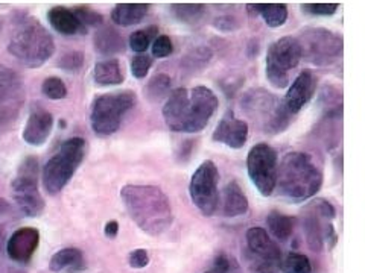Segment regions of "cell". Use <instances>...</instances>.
<instances>
[{
  "instance_id": "cell-1",
  "label": "cell",
  "mask_w": 365,
  "mask_h": 273,
  "mask_svg": "<svg viewBox=\"0 0 365 273\" xmlns=\"http://www.w3.org/2000/svg\"><path fill=\"white\" fill-rule=\"evenodd\" d=\"M218 105L220 100L209 87L177 88L166 97L163 119L166 127L174 132H201L209 124Z\"/></svg>"
},
{
  "instance_id": "cell-2",
  "label": "cell",
  "mask_w": 365,
  "mask_h": 273,
  "mask_svg": "<svg viewBox=\"0 0 365 273\" xmlns=\"http://www.w3.org/2000/svg\"><path fill=\"white\" fill-rule=\"evenodd\" d=\"M120 199L131 220L153 237L165 234L174 222L173 205L157 186L128 184L122 187Z\"/></svg>"
},
{
  "instance_id": "cell-3",
  "label": "cell",
  "mask_w": 365,
  "mask_h": 273,
  "mask_svg": "<svg viewBox=\"0 0 365 273\" xmlns=\"http://www.w3.org/2000/svg\"><path fill=\"white\" fill-rule=\"evenodd\" d=\"M8 52L25 67L37 68L53 56L55 41L37 18L20 14L9 33Z\"/></svg>"
},
{
  "instance_id": "cell-4",
  "label": "cell",
  "mask_w": 365,
  "mask_h": 273,
  "mask_svg": "<svg viewBox=\"0 0 365 273\" xmlns=\"http://www.w3.org/2000/svg\"><path fill=\"white\" fill-rule=\"evenodd\" d=\"M323 186V173L311 155L289 152L282 158L277 167V184L280 195L291 200L303 202L314 198Z\"/></svg>"
},
{
  "instance_id": "cell-5",
  "label": "cell",
  "mask_w": 365,
  "mask_h": 273,
  "mask_svg": "<svg viewBox=\"0 0 365 273\" xmlns=\"http://www.w3.org/2000/svg\"><path fill=\"white\" fill-rule=\"evenodd\" d=\"M84 158L86 140L81 136H73L61 143L43 167L41 181L46 193L51 196L61 193L76 173L78 167L83 164Z\"/></svg>"
},
{
  "instance_id": "cell-6",
  "label": "cell",
  "mask_w": 365,
  "mask_h": 273,
  "mask_svg": "<svg viewBox=\"0 0 365 273\" xmlns=\"http://www.w3.org/2000/svg\"><path fill=\"white\" fill-rule=\"evenodd\" d=\"M242 109L265 134H280L289 127L292 120L283 100H279L264 88L248 91L242 99Z\"/></svg>"
},
{
  "instance_id": "cell-7",
  "label": "cell",
  "mask_w": 365,
  "mask_h": 273,
  "mask_svg": "<svg viewBox=\"0 0 365 273\" xmlns=\"http://www.w3.org/2000/svg\"><path fill=\"white\" fill-rule=\"evenodd\" d=\"M135 105L133 91H116L98 96L90 108V127L99 136H110L120 128L125 114Z\"/></svg>"
},
{
  "instance_id": "cell-8",
  "label": "cell",
  "mask_w": 365,
  "mask_h": 273,
  "mask_svg": "<svg viewBox=\"0 0 365 273\" xmlns=\"http://www.w3.org/2000/svg\"><path fill=\"white\" fill-rule=\"evenodd\" d=\"M302 58L314 65H330L342 56V37L326 28H306L297 38Z\"/></svg>"
},
{
  "instance_id": "cell-9",
  "label": "cell",
  "mask_w": 365,
  "mask_h": 273,
  "mask_svg": "<svg viewBox=\"0 0 365 273\" xmlns=\"http://www.w3.org/2000/svg\"><path fill=\"white\" fill-rule=\"evenodd\" d=\"M335 215V207L326 199H317L304 208L302 219L303 231L307 246L314 252H322L324 242H332V246L336 243V234L332 225Z\"/></svg>"
},
{
  "instance_id": "cell-10",
  "label": "cell",
  "mask_w": 365,
  "mask_h": 273,
  "mask_svg": "<svg viewBox=\"0 0 365 273\" xmlns=\"http://www.w3.org/2000/svg\"><path fill=\"white\" fill-rule=\"evenodd\" d=\"M14 202L26 218H38L44 211V199L38 191V161L28 156L21 163L17 176L11 182Z\"/></svg>"
},
{
  "instance_id": "cell-11",
  "label": "cell",
  "mask_w": 365,
  "mask_h": 273,
  "mask_svg": "<svg viewBox=\"0 0 365 273\" xmlns=\"http://www.w3.org/2000/svg\"><path fill=\"white\" fill-rule=\"evenodd\" d=\"M302 49L295 37H282L267 52V79L274 88L289 85V72L300 64Z\"/></svg>"
},
{
  "instance_id": "cell-12",
  "label": "cell",
  "mask_w": 365,
  "mask_h": 273,
  "mask_svg": "<svg viewBox=\"0 0 365 273\" xmlns=\"http://www.w3.org/2000/svg\"><path fill=\"white\" fill-rule=\"evenodd\" d=\"M220 172L218 167L210 159L200 164V167L193 172L189 182V195L190 200L200 213L205 218L212 215L218 210L220 203Z\"/></svg>"
},
{
  "instance_id": "cell-13",
  "label": "cell",
  "mask_w": 365,
  "mask_h": 273,
  "mask_svg": "<svg viewBox=\"0 0 365 273\" xmlns=\"http://www.w3.org/2000/svg\"><path fill=\"white\" fill-rule=\"evenodd\" d=\"M277 152L267 143L253 146L247 156V170L253 186L262 196H271L277 184Z\"/></svg>"
},
{
  "instance_id": "cell-14",
  "label": "cell",
  "mask_w": 365,
  "mask_h": 273,
  "mask_svg": "<svg viewBox=\"0 0 365 273\" xmlns=\"http://www.w3.org/2000/svg\"><path fill=\"white\" fill-rule=\"evenodd\" d=\"M248 123L236 119L233 111H227L221 122L216 124L212 139L216 143L230 147V149H242L248 140Z\"/></svg>"
},
{
  "instance_id": "cell-15",
  "label": "cell",
  "mask_w": 365,
  "mask_h": 273,
  "mask_svg": "<svg viewBox=\"0 0 365 273\" xmlns=\"http://www.w3.org/2000/svg\"><path fill=\"white\" fill-rule=\"evenodd\" d=\"M40 245V232L32 226L19 228L6 242V254L16 263L26 264L37 252Z\"/></svg>"
},
{
  "instance_id": "cell-16",
  "label": "cell",
  "mask_w": 365,
  "mask_h": 273,
  "mask_svg": "<svg viewBox=\"0 0 365 273\" xmlns=\"http://www.w3.org/2000/svg\"><path fill=\"white\" fill-rule=\"evenodd\" d=\"M317 90V76L311 70H303L299 76L294 79L289 85L288 93L283 99V104L289 111L291 116L299 114L315 95Z\"/></svg>"
},
{
  "instance_id": "cell-17",
  "label": "cell",
  "mask_w": 365,
  "mask_h": 273,
  "mask_svg": "<svg viewBox=\"0 0 365 273\" xmlns=\"http://www.w3.org/2000/svg\"><path fill=\"white\" fill-rule=\"evenodd\" d=\"M53 116L46 109H34L26 120L25 128L21 132V139L32 147L43 146L52 134Z\"/></svg>"
},
{
  "instance_id": "cell-18",
  "label": "cell",
  "mask_w": 365,
  "mask_h": 273,
  "mask_svg": "<svg viewBox=\"0 0 365 273\" xmlns=\"http://www.w3.org/2000/svg\"><path fill=\"white\" fill-rule=\"evenodd\" d=\"M247 246L248 249L262 258L265 263L277 264L282 261V250L277 243L272 240L268 232L260 226H253L247 231Z\"/></svg>"
},
{
  "instance_id": "cell-19",
  "label": "cell",
  "mask_w": 365,
  "mask_h": 273,
  "mask_svg": "<svg viewBox=\"0 0 365 273\" xmlns=\"http://www.w3.org/2000/svg\"><path fill=\"white\" fill-rule=\"evenodd\" d=\"M48 20L53 31L66 37L76 36V33H84L87 31L81 23H79L76 16L73 14V11L64 6L51 8L48 13Z\"/></svg>"
},
{
  "instance_id": "cell-20",
  "label": "cell",
  "mask_w": 365,
  "mask_h": 273,
  "mask_svg": "<svg viewBox=\"0 0 365 273\" xmlns=\"http://www.w3.org/2000/svg\"><path fill=\"white\" fill-rule=\"evenodd\" d=\"M250 203L245 193L236 181H230L224 188V202L222 213L225 218H237L248 213Z\"/></svg>"
},
{
  "instance_id": "cell-21",
  "label": "cell",
  "mask_w": 365,
  "mask_h": 273,
  "mask_svg": "<svg viewBox=\"0 0 365 273\" xmlns=\"http://www.w3.org/2000/svg\"><path fill=\"white\" fill-rule=\"evenodd\" d=\"M93 43L96 52L104 56H113L125 50L123 37L120 36L119 31L111 26H102L101 29H98Z\"/></svg>"
},
{
  "instance_id": "cell-22",
  "label": "cell",
  "mask_w": 365,
  "mask_h": 273,
  "mask_svg": "<svg viewBox=\"0 0 365 273\" xmlns=\"http://www.w3.org/2000/svg\"><path fill=\"white\" fill-rule=\"evenodd\" d=\"M150 11L148 4H118L111 11V20L114 25L128 28L140 23Z\"/></svg>"
},
{
  "instance_id": "cell-23",
  "label": "cell",
  "mask_w": 365,
  "mask_h": 273,
  "mask_svg": "<svg viewBox=\"0 0 365 273\" xmlns=\"http://www.w3.org/2000/svg\"><path fill=\"white\" fill-rule=\"evenodd\" d=\"M93 81L98 87H114L123 82V72L116 58H108L95 64Z\"/></svg>"
},
{
  "instance_id": "cell-24",
  "label": "cell",
  "mask_w": 365,
  "mask_h": 273,
  "mask_svg": "<svg viewBox=\"0 0 365 273\" xmlns=\"http://www.w3.org/2000/svg\"><path fill=\"white\" fill-rule=\"evenodd\" d=\"M247 8L264 18L269 28H280L288 20V6L284 4H250Z\"/></svg>"
},
{
  "instance_id": "cell-25",
  "label": "cell",
  "mask_w": 365,
  "mask_h": 273,
  "mask_svg": "<svg viewBox=\"0 0 365 273\" xmlns=\"http://www.w3.org/2000/svg\"><path fill=\"white\" fill-rule=\"evenodd\" d=\"M84 266L83 252L76 247H66L53 254L49 263V269L55 273L66 270H78Z\"/></svg>"
},
{
  "instance_id": "cell-26",
  "label": "cell",
  "mask_w": 365,
  "mask_h": 273,
  "mask_svg": "<svg viewBox=\"0 0 365 273\" xmlns=\"http://www.w3.org/2000/svg\"><path fill=\"white\" fill-rule=\"evenodd\" d=\"M297 219L292 215L283 214L280 211H271L267 218V225L269 232L277 238L279 242H288L294 234Z\"/></svg>"
},
{
  "instance_id": "cell-27",
  "label": "cell",
  "mask_w": 365,
  "mask_h": 273,
  "mask_svg": "<svg viewBox=\"0 0 365 273\" xmlns=\"http://www.w3.org/2000/svg\"><path fill=\"white\" fill-rule=\"evenodd\" d=\"M21 93L20 76L11 68L0 64V105L14 100Z\"/></svg>"
},
{
  "instance_id": "cell-28",
  "label": "cell",
  "mask_w": 365,
  "mask_h": 273,
  "mask_svg": "<svg viewBox=\"0 0 365 273\" xmlns=\"http://www.w3.org/2000/svg\"><path fill=\"white\" fill-rule=\"evenodd\" d=\"M175 18L186 25H198L205 16V5L202 4H175L170 6Z\"/></svg>"
},
{
  "instance_id": "cell-29",
  "label": "cell",
  "mask_w": 365,
  "mask_h": 273,
  "mask_svg": "<svg viewBox=\"0 0 365 273\" xmlns=\"http://www.w3.org/2000/svg\"><path fill=\"white\" fill-rule=\"evenodd\" d=\"M170 85H173L170 77L165 73H158L153 76L150 79V82L145 87L146 97L153 102L162 100L163 97H168L170 95Z\"/></svg>"
},
{
  "instance_id": "cell-30",
  "label": "cell",
  "mask_w": 365,
  "mask_h": 273,
  "mask_svg": "<svg viewBox=\"0 0 365 273\" xmlns=\"http://www.w3.org/2000/svg\"><path fill=\"white\" fill-rule=\"evenodd\" d=\"M158 37V29L155 26H150L145 28L140 31H135L130 36V48L131 50H134L135 53L143 55L148 49L151 48L153 41Z\"/></svg>"
},
{
  "instance_id": "cell-31",
  "label": "cell",
  "mask_w": 365,
  "mask_h": 273,
  "mask_svg": "<svg viewBox=\"0 0 365 273\" xmlns=\"http://www.w3.org/2000/svg\"><path fill=\"white\" fill-rule=\"evenodd\" d=\"M283 273H314L311 259L303 254L291 252L282 263Z\"/></svg>"
},
{
  "instance_id": "cell-32",
  "label": "cell",
  "mask_w": 365,
  "mask_h": 273,
  "mask_svg": "<svg viewBox=\"0 0 365 273\" xmlns=\"http://www.w3.org/2000/svg\"><path fill=\"white\" fill-rule=\"evenodd\" d=\"M41 93L51 100H61L67 97V87L61 77H46L41 84Z\"/></svg>"
},
{
  "instance_id": "cell-33",
  "label": "cell",
  "mask_w": 365,
  "mask_h": 273,
  "mask_svg": "<svg viewBox=\"0 0 365 273\" xmlns=\"http://www.w3.org/2000/svg\"><path fill=\"white\" fill-rule=\"evenodd\" d=\"M79 23L87 29L91 26H102L104 25V17H102L96 11L88 6H76L72 9Z\"/></svg>"
},
{
  "instance_id": "cell-34",
  "label": "cell",
  "mask_w": 365,
  "mask_h": 273,
  "mask_svg": "<svg viewBox=\"0 0 365 273\" xmlns=\"http://www.w3.org/2000/svg\"><path fill=\"white\" fill-rule=\"evenodd\" d=\"M83 65H84V53L78 50L67 52L58 61V67H61L64 72H79L83 68Z\"/></svg>"
},
{
  "instance_id": "cell-35",
  "label": "cell",
  "mask_w": 365,
  "mask_h": 273,
  "mask_svg": "<svg viewBox=\"0 0 365 273\" xmlns=\"http://www.w3.org/2000/svg\"><path fill=\"white\" fill-rule=\"evenodd\" d=\"M153 63H154V58L150 55H135L130 64L133 76L137 79L146 77L148 72H150V68L153 67Z\"/></svg>"
},
{
  "instance_id": "cell-36",
  "label": "cell",
  "mask_w": 365,
  "mask_h": 273,
  "mask_svg": "<svg viewBox=\"0 0 365 273\" xmlns=\"http://www.w3.org/2000/svg\"><path fill=\"white\" fill-rule=\"evenodd\" d=\"M302 8L307 14L327 17V16H334L338 11L339 5L338 4H303Z\"/></svg>"
},
{
  "instance_id": "cell-37",
  "label": "cell",
  "mask_w": 365,
  "mask_h": 273,
  "mask_svg": "<svg viewBox=\"0 0 365 273\" xmlns=\"http://www.w3.org/2000/svg\"><path fill=\"white\" fill-rule=\"evenodd\" d=\"M173 41H170L168 36H158L151 44L154 58H166V56L173 53Z\"/></svg>"
},
{
  "instance_id": "cell-38",
  "label": "cell",
  "mask_w": 365,
  "mask_h": 273,
  "mask_svg": "<svg viewBox=\"0 0 365 273\" xmlns=\"http://www.w3.org/2000/svg\"><path fill=\"white\" fill-rule=\"evenodd\" d=\"M236 269L235 261L230 259V257H227L225 254H221L215 258L213 266L204 273H233Z\"/></svg>"
},
{
  "instance_id": "cell-39",
  "label": "cell",
  "mask_w": 365,
  "mask_h": 273,
  "mask_svg": "<svg viewBox=\"0 0 365 273\" xmlns=\"http://www.w3.org/2000/svg\"><path fill=\"white\" fill-rule=\"evenodd\" d=\"M130 267L133 269H145L150 263V255H148L146 249H134L128 257Z\"/></svg>"
},
{
  "instance_id": "cell-40",
  "label": "cell",
  "mask_w": 365,
  "mask_h": 273,
  "mask_svg": "<svg viewBox=\"0 0 365 273\" xmlns=\"http://www.w3.org/2000/svg\"><path fill=\"white\" fill-rule=\"evenodd\" d=\"M215 26L218 28V29H221V31H225V32H228V31H236L239 26V23H237V20L235 18V17H230V16H225V17H220V18H216L215 20Z\"/></svg>"
},
{
  "instance_id": "cell-41",
  "label": "cell",
  "mask_w": 365,
  "mask_h": 273,
  "mask_svg": "<svg viewBox=\"0 0 365 273\" xmlns=\"http://www.w3.org/2000/svg\"><path fill=\"white\" fill-rule=\"evenodd\" d=\"M119 232V223L116 220H110L106 223V228H104V234L106 237L108 238H114L118 235Z\"/></svg>"
},
{
  "instance_id": "cell-42",
  "label": "cell",
  "mask_w": 365,
  "mask_h": 273,
  "mask_svg": "<svg viewBox=\"0 0 365 273\" xmlns=\"http://www.w3.org/2000/svg\"><path fill=\"white\" fill-rule=\"evenodd\" d=\"M6 231L4 226H0V257H2L5 252H6Z\"/></svg>"
},
{
  "instance_id": "cell-43",
  "label": "cell",
  "mask_w": 365,
  "mask_h": 273,
  "mask_svg": "<svg viewBox=\"0 0 365 273\" xmlns=\"http://www.w3.org/2000/svg\"><path fill=\"white\" fill-rule=\"evenodd\" d=\"M9 210H11V205H9V202H8L6 199H2V198H0V215L6 214Z\"/></svg>"
}]
</instances>
